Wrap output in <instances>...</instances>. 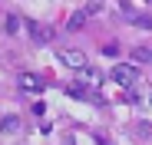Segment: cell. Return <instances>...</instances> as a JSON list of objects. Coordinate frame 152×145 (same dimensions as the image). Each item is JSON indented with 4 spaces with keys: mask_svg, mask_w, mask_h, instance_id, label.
Returning <instances> with one entry per match:
<instances>
[{
    "mask_svg": "<svg viewBox=\"0 0 152 145\" xmlns=\"http://www.w3.org/2000/svg\"><path fill=\"white\" fill-rule=\"evenodd\" d=\"M113 83H116V86H122V89L139 86V69H136V66H129V63L113 66Z\"/></svg>",
    "mask_w": 152,
    "mask_h": 145,
    "instance_id": "6da1fadb",
    "label": "cell"
},
{
    "mask_svg": "<svg viewBox=\"0 0 152 145\" xmlns=\"http://www.w3.org/2000/svg\"><path fill=\"white\" fill-rule=\"evenodd\" d=\"M17 86H20L23 92H43V89H46V79L37 76V72H20V76H17Z\"/></svg>",
    "mask_w": 152,
    "mask_h": 145,
    "instance_id": "7a4b0ae2",
    "label": "cell"
},
{
    "mask_svg": "<svg viewBox=\"0 0 152 145\" xmlns=\"http://www.w3.org/2000/svg\"><path fill=\"white\" fill-rule=\"evenodd\" d=\"M56 59H60L63 66H69V69H83V66H86L83 50H60V53H56Z\"/></svg>",
    "mask_w": 152,
    "mask_h": 145,
    "instance_id": "3957f363",
    "label": "cell"
},
{
    "mask_svg": "<svg viewBox=\"0 0 152 145\" xmlns=\"http://www.w3.org/2000/svg\"><path fill=\"white\" fill-rule=\"evenodd\" d=\"M27 30H30V36L37 40V43H53V27H43V23H37V20H27Z\"/></svg>",
    "mask_w": 152,
    "mask_h": 145,
    "instance_id": "277c9868",
    "label": "cell"
},
{
    "mask_svg": "<svg viewBox=\"0 0 152 145\" xmlns=\"http://www.w3.org/2000/svg\"><path fill=\"white\" fill-rule=\"evenodd\" d=\"M66 96L89 99V102H103V96H99V92H89V89H86V83H69V86H66Z\"/></svg>",
    "mask_w": 152,
    "mask_h": 145,
    "instance_id": "5b68a950",
    "label": "cell"
},
{
    "mask_svg": "<svg viewBox=\"0 0 152 145\" xmlns=\"http://www.w3.org/2000/svg\"><path fill=\"white\" fill-rule=\"evenodd\" d=\"M86 20H89V10H76V13H69V20H66V30H80Z\"/></svg>",
    "mask_w": 152,
    "mask_h": 145,
    "instance_id": "8992f818",
    "label": "cell"
},
{
    "mask_svg": "<svg viewBox=\"0 0 152 145\" xmlns=\"http://www.w3.org/2000/svg\"><path fill=\"white\" fill-rule=\"evenodd\" d=\"M80 72H83V79H86L89 86H103V72H99V69H93V66H83Z\"/></svg>",
    "mask_w": 152,
    "mask_h": 145,
    "instance_id": "52a82bcc",
    "label": "cell"
},
{
    "mask_svg": "<svg viewBox=\"0 0 152 145\" xmlns=\"http://www.w3.org/2000/svg\"><path fill=\"white\" fill-rule=\"evenodd\" d=\"M4 30H7V36H17V33H20V17L7 13V20H4Z\"/></svg>",
    "mask_w": 152,
    "mask_h": 145,
    "instance_id": "ba28073f",
    "label": "cell"
},
{
    "mask_svg": "<svg viewBox=\"0 0 152 145\" xmlns=\"http://www.w3.org/2000/svg\"><path fill=\"white\" fill-rule=\"evenodd\" d=\"M17 132H20V119L17 115H7L4 119V135H17Z\"/></svg>",
    "mask_w": 152,
    "mask_h": 145,
    "instance_id": "9c48e42d",
    "label": "cell"
},
{
    "mask_svg": "<svg viewBox=\"0 0 152 145\" xmlns=\"http://www.w3.org/2000/svg\"><path fill=\"white\" fill-rule=\"evenodd\" d=\"M132 59H139V63H152V50H149V46H136V50H132Z\"/></svg>",
    "mask_w": 152,
    "mask_h": 145,
    "instance_id": "30bf717a",
    "label": "cell"
},
{
    "mask_svg": "<svg viewBox=\"0 0 152 145\" xmlns=\"http://www.w3.org/2000/svg\"><path fill=\"white\" fill-rule=\"evenodd\" d=\"M136 27H142V30H152V17H142V13H136Z\"/></svg>",
    "mask_w": 152,
    "mask_h": 145,
    "instance_id": "8fae6325",
    "label": "cell"
},
{
    "mask_svg": "<svg viewBox=\"0 0 152 145\" xmlns=\"http://www.w3.org/2000/svg\"><path fill=\"white\" fill-rule=\"evenodd\" d=\"M145 4H152V0H145Z\"/></svg>",
    "mask_w": 152,
    "mask_h": 145,
    "instance_id": "7c38bea8",
    "label": "cell"
}]
</instances>
